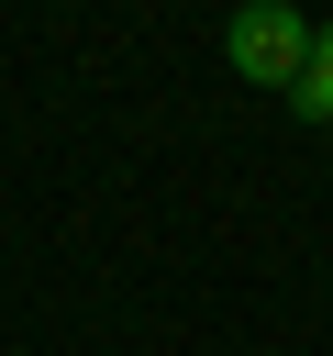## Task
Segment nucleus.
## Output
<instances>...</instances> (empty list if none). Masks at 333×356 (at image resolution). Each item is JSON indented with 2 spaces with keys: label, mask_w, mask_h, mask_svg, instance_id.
<instances>
[{
  "label": "nucleus",
  "mask_w": 333,
  "mask_h": 356,
  "mask_svg": "<svg viewBox=\"0 0 333 356\" xmlns=\"http://www.w3.org/2000/svg\"><path fill=\"white\" fill-rule=\"evenodd\" d=\"M222 56H233V78H255V89H300V67H311V22H300L289 0H244V11L222 22Z\"/></svg>",
  "instance_id": "f257e3e1"
},
{
  "label": "nucleus",
  "mask_w": 333,
  "mask_h": 356,
  "mask_svg": "<svg viewBox=\"0 0 333 356\" xmlns=\"http://www.w3.org/2000/svg\"><path fill=\"white\" fill-rule=\"evenodd\" d=\"M289 111H300V122H333V22H311V67H300Z\"/></svg>",
  "instance_id": "f03ea898"
}]
</instances>
